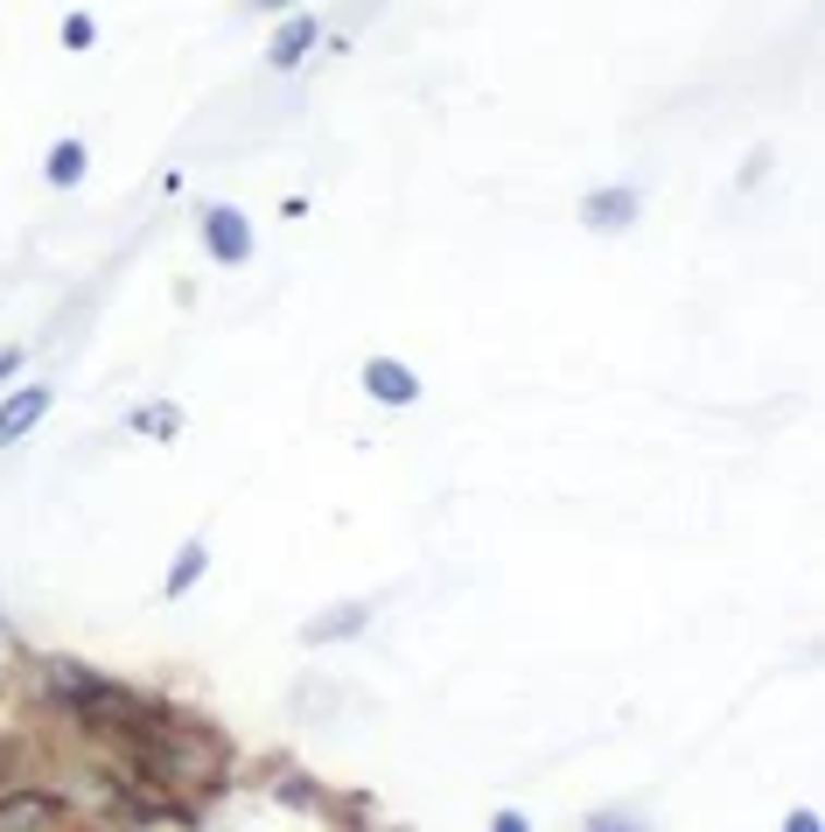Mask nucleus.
Segmentation results:
<instances>
[{
  "mask_svg": "<svg viewBox=\"0 0 825 832\" xmlns=\"http://www.w3.org/2000/svg\"><path fill=\"white\" fill-rule=\"evenodd\" d=\"M204 253H210L217 266H245V253H252L245 210H231V204H210V210H204Z\"/></svg>",
  "mask_w": 825,
  "mask_h": 832,
  "instance_id": "1",
  "label": "nucleus"
},
{
  "mask_svg": "<svg viewBox=\"0 0 825 832\" xmlns=\"http://www.w3.org/2000/svg\"><path fill=\"white\" fill-rule=\"evenodd\" d=\"M364 392H372L378 406H413L420 378L407 371V364H392V357H372V364H364Z\"/></svg>",
  "mask_w": 825,
  "mask_h": 832,
  "instance_id": "2",
  "label": "nucleus"
},
{
  "mask_svg": "<svg viewBox=\"0 0 825 832\" xmlns=\"http://www.w3.org/2000/svg\"><path fill=\"white\" fill-rule=\"evenodd\" d=\"M315 42H323V22H308V14H294V22H280V36L266 42V63H274V71H294V63L308 57Z\"/></svg>",
  "mask_w": 825,
  "mask_h": 832,
  "instance_id": "3",
  "label": "nucleus"
},
{
  "mask_svg": "<svg viewBox=\"0 0 825 832\" xmlns=\"http://www.w3.org/2000/svg\"><path fill=\"white\" fill-rule=\"evenodd\" d=\"M581 224L587 231H622V224H636V189H595L581 204Z\"/></svg>",
  "mask_w": 825,
  "mask_h": 832,
  "instance_id": "4",
  "label": "nucleus"
},
{
  "mask_svg": "<svg viewBox=\"0 0 825 832\" xmlns=\"http://www.w3.org/2000/svg\"><path fill=\"white\" fill-rule=\"evenodd\" d=\"M43 413H49V386H22V392L8 399V406H0V448H8V441H22L28 427L43 420Z\"/></svg>",
  "mask_w": 825,
  "mask_h": 832,
  "instance_id": "5",
  "label": "nucleus"
},
{
  "mask_svg": "<svg viewBox=\"0 0 825 832\" xmlns=\"http://www.w3.org/2000/svg\"><path fill=\"white\" fill-rule=\"evenodd\" d=\"M372 623V602H336L329 615H315L308 629H301V644H336V637H350V629H364Z\"/></svg>",
  "mask_w": 825,
  "mask_h": 832,
  "instance_id": "6",
  "label": "nucleus"
},
{
  "mask_svg": "<svg viewBox=\"0 0 825 832\" xmlns=\"http://www.w3.org/2000/svg\"><path fill=\"white\" fill-rule=\"evenodd\" d=\"M204 567H210V553H204V539H190L175 553V567H168V595H190L196 580H204Z\"/></svg>",
  "mask_w": 825,
  "mask_h": 832,
  "instance_id": "7",
  "label": "nucleus"
},
{
  "mask_svg": "<svg viewBox=\"0 0 825 832\" xmlns=\"http://www.w3.org/2000/svg\"><path fill=\"white\" fill-rule=\"evenodd\" d=\"M49 182H57V189L84 182V147H77V140H57V147H49Z\"/></svg>",
  "mask_w": 825,
  "mask_h": 832,
  "instance_id": "8",
  "label": "nucleus"
},
{
  "mask_svg": "<svg viewBox=\"0 0 825 832\" xmlns=\"http://www.w3.org/2000/svg\"><path fill=\"white\" fill-rule=\"evenodd\" d=\"M133 427H141V435H155V441H168L182 427V413L175 406H141V413H133Z\"/></svg>",
  "mask_w": 825,
  "mask_h": 832,
  "instance_id": "9",
  "label": "nucleus"
},
{
  "mask_svg": "<svg viewBox=\"0 0 825 832\" xmlns=\"http://www.w3.org/2000/svg\"><path fill=\"white\" fill-rule=\"evenodd\" d=\"M63 42H71V49H92V42H98V22H92V14H71V22H63Z\"/></svg>",
  "mask_w": 825,
  "mask_h": 832,
  "instance_id": "10",
  "label": "nucleus"
},
{
  "mask_svg": "<svg viewBox=\"0 0 825 832\" xmlns=\"http://www.w3.org/2000/svg\"><path fill=\"white\" fill-rule=\"evenodd\" d=\"M587 832H644V825H636V819H622V811H602V819L587 825Z\"/></svg>",
  "mask_w": 825,
  "mask_h": 832,
  "instance_id": "11",
  "label": "nucleus"
},
{
  "mask_svg": "<svg viewBox=\"0 0 825 832\" xmlns=\"http://www.w3.org/2000/svg\"><path fill=\"white\" fill-rule=\"evenodd\" d=\"M784 832H818V811H790V819H784Z\"/></svg>",
  "mask_w": 825,
  "mask_h": 832,
  "instance_id": "12",
  "label": "nucleus"
},
{
  "mask_svg": "<svg viewBox=\"0 0 825 832\" xmlns=\"http://www.w3.org/2000/svg\"><path fill=\"white\" fill-rule=\"evenodd\" d=\"M490 832H532V825L518 819V811H497V825H490Z\"/></svg>",
  "mask_w": 825,
  "mask_h": 832,
  "instance_id": "13",
  "label": "nucleus"
},
{
  "mask_svg": "<svg viewBox=\"0 0 825 832\" xmlns=\"http://www.w3.org/2000/svg\"><path fill=\"white\" fill-rule=\"evenodd\" d=\"M14 364H22V357H14V351H0V378H14Z\"/></svg>",
  "mask_w": 825,
  "mask_h": 832,
  "instance_id": "14",
  "label": "nucleus"
},
{
  "mask_svg": "<svg viewBox=\"0 0 825 832\" xmlns=\"http://www.w3.org/2000/svg\"><path fill=\"white\" fill-rule=\"evenodd\" d=\"M245 8H288V0H245Z\"/></svg>",
  "mask_w": 825,
  "mask_h": 832,
  "instance_id": "15",
  "label": "nucleus"
}]
</instances>
